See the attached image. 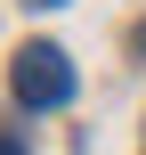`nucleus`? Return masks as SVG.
Instances as JSON below:
<instances>
[{"label": "nucleus", "instance_id": "nucleus-1", "mask_svg": "<svg viewBox=\"0 0 146 155\" xmlns=\"http://www.w3.org/2000/svg\"><path fill=\"white\" fill-rule=\"evenodd\" d=\"M8 90H16V106H65L73 98V57L57 41H24L16 65H8Z\"/></svg>", "mask_w": 146, "mask_h": 155}, {"label": "nucleus", "instance_id": "nucleus-3", "mask_svg": "<svg viewBox=\"0 0 146 155\" xmlns=\"http://www.w3.org/2000/svg\"><path fill=\"white\" fill-rule=\"evenodd\" d=\"M33 8H57V0H33Z\"/></svg>", "mask_w": 146, "mask_h": 155}, {"label": "nucleus", "instance_id": "nucleus-2", "mask_svg": "<svg viewBox=\"0 0 146 155\" xmlns=\"http://www.w3.org/2000/svg\"><path fill=\"white\" fill-rule=\"evenodd\" d=\"M0 155H24V139H8V131H0Z\"/></svg>", "mask_w": 146, "mask_h": 155}]
</instances>
